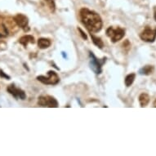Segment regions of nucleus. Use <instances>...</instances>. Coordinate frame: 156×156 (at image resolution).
<instances>
[{
	"instance_id": "f257e3e1",
	"label": "nucleus",
	"mask_w": 156,
	"mask_h": 156,
	"mask_svg": "<svg viewBox=\"0 0 156 156\" xmlns=\"http://www.w3.org/2000/svg\"><path fill=\"white\" fill-rule=\"evenodd\" d=\"M80 20L90 33H97L103 26L102 19L98 13L83 8L80 12Z\"/></svg>"
},
{
	"instance_id": "f03ea898",
	"label": "nucleus",
	"mask_w": 156,
	"mask_h": 156,
	"mask_svg": "<svg viewBox=\"0 0 156 156\" xmlns=\"http://www.w3.org/2000/svg\"><path fill=\"white\" fill-rule=\"evenodd\" d=\"M89 56L90 68L95 74H100L102 72V66L106 61V57H104L102 60L98 59L92 51H89Z\"/></svg>"
},
{
	"instance_id": "7ed1b4c3",
	"label": "nucleus",
	"mask_w": 156,
	"mask_h": 156,
	"mask_svg": "<svg viewBox=\"0 0 156 156\" xmlns=\"http://www.w3.org/2000/svg\"><path fill=\"white\" fill-rule=\"evenodd\" d=\"M37 80L42 83L47 85H56L60 82L59 76L54 70H49L48 72V77L40 75L37 77Z\"/></svg>"
},
{
	"instance_id": "20e7f679",
	"label": "nucleus",
	"mask_w": 156,
	"mask_h": 156,
	"mask_svg": "<svg viewBox=\"0 0 156 156\" xmlns=\"http://www.w3.org/2000/svg\"><path fill=\"white\" fill-rule=\"evenodd\" d=\"M106 35L111 39L113 43H117L125 36V30L121 27H109L106 30Z\"/></svg>"
},
{
	"instance_id": "39448f33",
	"label": "nucleus",
	"mask_w": 156,
	"mask_h": 156,
	"mask_svg": "<svg viewBox=\"0 0 156 156\" xmlns=\"http://www.w3.org/2000/svg\"><path fill=\"white\" fill-rule=\"evenodd\" d=\"M38 105L42 107L57 108L59 103L55 97L51 96H40L38 98Z\"/></svg>"
},
{
	"instance_id": "423d86ee",
	"label": "nucleus",
	"mask_w": 156,
	"mask_h": 156,
	"mask_svg": "<svg viewBox=\"0 0 156 156\" xmlns=\"http://www.w3.org/2000/svg\"><path fill=\"white\" fill-rule=\"evenodd\" d=\"M140 38L147 43H154L156 39V29H151V27L146 26L140 34Z\"/></svg>"
},
{
	"instance_id": "0eeeda50",
	"label": "nucleus",
	"mask_w": 156,
	"mask_h": 156,
	"mask_svg": "<svg viewBox=\"0 0 156 156\" xmlns=\"http://www.w3.org/2000/svg\"><path fill=\"white\" fill-rule=\"evenodd\" d=\"M8 92L11 95H12L15 98H20L21 100H25L26 98V92H24L23 90L21 88H17L15 87L14 84H11L8 87Z\"/></svg>"
},
{
	"instance_id": "6e6552de",
	"label": "nucleus",
	"mask_w": 156,
	"mask_h": 156,
	"mask_svg": "<svg viewBox=\"0 0 156 156\" xmlns=\"http://www.w3.org/2000/svg\"><path fill=\"white\" fill-rule=\"evenodd\" d=\"M13 20H14V21H15L18 27L24 29L25 30H26V27H28L29 19L26 15L17 14L13 17Z\"/></svg>"
},
{
	"instance_id": "1a4fd4ad",
	"label": "nucleus",
	"mask_w": 156,
	"mask_h": 156,
	"mask_svg": "<svg viewBox=\"0 0 156 156\" xmlns=\"http://www.w3.org/2000/svg\"><path fill=\"white\" fill-rule=\"evenodd\" d=\"M19 43L21 44V45H23L25 48L27 47L29 44H34L35 41H34V36L32 35H24L22 36L21 38H20L19 39Z\"/></svg>"
},
{
	"instance_id": "9d476101",
	"label": "nucleus",
	"mask_w": 156,
	"mask_h": 156,
	"mask_svg": "<svg viewBox=\"0 0 156 156\" xmlns=\"http://www.w3.org/2000/svg\"><path fill=\"white\" fill-rule=\"evenodd\" d=\"M51 42L50 39L46 38H40L38 40V46L40 49H46L51 46Z\"/></svg>"
},
{
	"instance_id": "9b49d317",
	"label": "nucleus",
	"mask_w": 156,
	"mask_h": 156,
	"mask_svg": "<svg viewBox=\"0 0 156 156\" xmlns=\"http://www.w3.org/2000/svg\"><path fill=\"white\" fill-rule=\"evenodd\" d=\"M150 102V96L147 93H141L139 96V103L141 107H146Z\"/></svg>"
},
{
	"instance_id": "f8f14e48",
	"label": "nucleus",
	"mask_w": 156,
	"mask_h": 156,
	"mask_svg": "<svg viewBox=\"0 0 156 156\" xmlns=\"http://www.w3.org/2000/svg\"><path fill=\"white\" fill-rule=\"evenodd\" d=\"M90 35H91V38H92V40L93 42V44L96 45L97 47H98L99 48H104V43L101 40V38H99V37H97V36L93 35V34H90Z\"/></svg>"
},
{
	"instance_id": "ddd939ff",
	"label": "nucleus",
	"mask_w": 156,
	"mask_h": 156,
	"mask_svg": "<svg viewBox=\"0 0 156 156\" xmlns=\"http://www.w3.org/2000/svg\"><path fill=\"white\" fill-rule=\"evenodd\" d=\"M154 70V67L153 66H146L140 69L139 73L142 75H150L153 73Z\"/></svg>"
},
{
	"instance_id": "4468645a",
	"label": "nucleus",
	"mask_w": 156,
	"mask_h": 156,
	"mask_svg": "<svg viewBox=\"0 0 156 156\" xmlns=\"http://www.w3.org/2000/svg\"><path fill=\"white\" fill-rule=\"evenodd\" d=\"M136 74L134 73H132V74H128L125 78V80H124V83H125V85L127 87H130L131 85L133 84L134 80H135Z\"/></svg>"
},
{
	"instance_id": "2eb2a0df",
	"label": "nucleus",
	"mask_w": 156,
	"mask_h": 156,
	"mask_svg": "<svg viewBox=\"0 0 156 156\" xmlns=\"http://www.w3.org/2000/svg\"><path fill=\"white\" fill-rule=\"evenodd\" d=\"M8 35V30L4 24H0V38H5Z\"/></svg>"
},
{
	"instance_id": "dca6fc26",
	"label": "nucleus",
	"mask_w": 156,
	"mask_h": 156,
	"mask_svg": "<svg viewBox=\"0 0 156 156\" xmlns=\"http://www.w3.org/2000/svg\"><path fill=\"white\" fill-rule=\"evenodd\" d=\"M46 2L47 5L51 10V12H54L56 10V4H55V0H44Z\"/></svg>"
},
{
	"instance_id": "f3484780",
	"label": "nucleus",
	"mask_w": 156,
	"mask_h": 156,
	"mask_svg": "<svg viewBox=\"0 0 156 156\" xmlns=\"http://www.w3.org/2000/svg\"><path fill=\"white\" fill-rule=\"evenodd\" d=\"M122 48H123V49L124 50V51H125V52H128V51L130 50L131 43L129 42V40H128V39H126L125 41L123 42V44H122Z\"/></svg>"
},
{
	"instance_id": "a211bd4d",
	"label": "nucleus",
	"mask_w": 156,
	"mask_h": 156,
	"mask_svg": "<svg viewBox=\"0 0 156 156\" xmlns=\"http://www.w3.org/2000/svg\"><path fill=\"white\" fill-rule=\"evenodd\" d=\"M78 30L80 31V35H81V37H82L84 40H87V34L83 32V30L82 29H80V28H78Z\"/></svg>"
},
{
	"instance_id": "6ab92c4d",
	"label": "nucleus",
	"mask_w": 156,
	"mask_h": 156,
	"mask_svg": "<svg viewBox=\"0 0 156 156\" xmlns=\"http://www.w3.org/2000/svg\"><path fill=\"white\" fill-rule=\"evenodd\" d=\"M0 77H1V78H4V79H6V80H10L11 79L10 76L8 75L7 74H5L2 69H0Z\"/></svg>"
},
{
	"instance_id": "aec40b11",
	"label": "nucleus",
	"mask_w": 156,
	"mask_h": 156,
	"mask_svg": "<svg viewBox=\"0 0 156 156\" xmlns=\"http://www.w3.org/2000/svg\"><path fill=\"white\" fill-rule=\"evenodd\" d=\"M154 21H156V7L154 8Z\"/></svg>"
},
{
	"instance_id": "412c9836",
	"label": "nucleus",
	"mask_w": 156,
	"mask_h": 156,
	"mask_svg": "<svg viewBox=\"0 0 156 156\" xmlns=\"http://www.w3.org/2000/svg\"><path fill=\"white\" fill-rule=\"evenodd\" d=\"M153 107L156 108V98L154 99V102H153Z\"/></svg>"
},
{
	"instance_id": "4be33fe9",
	"label": "nucleus",
	"mask_w": 156,
	"mask_h": 156,
	"mask_svg": "<svg viewBox=\"0 0 156 156\" xmlns=\"http://www.w3.org/2000/svg\"><path fill=\"white\" fill-rule=\"evenodd\" d=\"M62 56H63V57H64V58H66V54L65 55V52H64V51H62Z\"/></svg>"
}]
</instances>
